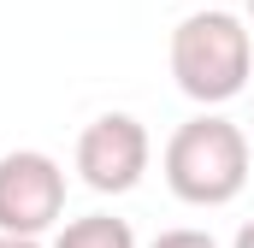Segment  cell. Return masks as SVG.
<instances>
[{"label": "cell", "mask_w": 254, "mask_h": 248, "mask_svg": "<svg viewBox=\"0 0 254 248\" xmlns=\"http://www.w3.org/2000/svg\"><path fill=\"white\" fill-rule=\"evenodd\" d=\"M0 248H42V243H36V237H6V231H0Z\"/></svg>", "instance_id": "52a82bcc"}, {"label": "cell", "mask_w": 254, "mask_h": 248, "mask_svg": "<svg viewBox=\"0 0 254 248\" xmlns=\"http://www.w3.org/2000/svg\"><path fill=\"white\" fill-rule=\"evenodd\" d=\"M148 160H154V142H148L142 119H130V113H101L77 136V172L95 195H130L142 184Z\"/></svg>", "instance_id": "277c9868"}, {"label": "cell", "mask_w": 254, "mask_h": 248, "mask_svg": "<svg viewBox=\"0 0 254 248\" xmlns=\"http://www.w3.org/2000/svg\"><path fill=\"white\" fill-rule=\"evenodd\" d=\"M249 24H254V0H249Z\"/></svg>", "instance_id": "9c48e42d"}, {"label": "cell", "mask_w": 254, "mask_h": 248, "mask_svg": "<svg viewBox=\"0 0 254 248\" xmlns=\"http://www.w3.org/2000/svg\"><path fill=\"white\" fill-rule=\"evenodd\" d=\"M148 248H219V243H213L207 231H190V225H184V231H160Z\"/></svg>", "instance_id": "8992f818"}, {"label": "cell", "mask_w": 254, "mask_h": 248, "mask_svg": "<svg viewBox=\"0 0 254 248\" xmlns=\"http://www.w3.org/2000/svg\"><path fill=\"white\" fill-rule=\"evenodd\" d=\"M166 189L184 207H231L249 184V130L219 113H195L166 142Z\"/></svg>", "instance_id": "6da1fadb"}, {"label": "cell", "mask_w": 254, "mask_h": 248, "mask_svg": "<svg viewBox=\"0 0 254 248\" xmlns=\"http://www.w3.org/2000/svg\"><path fill=\"white\" fill-rule=\"evenodd\" d=\"M231 248H254V219L243 225V231H237V243H231Z\"/></svg>", "instance_id": "ba28073f"}, {"label": "cell", "mask_w": 254, "mask_h": 248, "mask_svg": "<svg viewBox=\"0 0 254 248\" xmlns=\"http://www.w3.org/2000/svg\"><path fill=\"white\" fill-rule=\"evenodd\" d=\"M172 77L201 107H225L254 77V36L237 12H190L172 30Z\"/></svg>", "instance_id": "7a4b0ae2"}, {"label": "cell", "mask_w": 254, "mask_h": 248, "mask_svg": "<svg viewBox=\"0 0 254 248\" xmlns=\"http://www.w3.org/2000/svg\"><path fill=\"white\" fill-rule=\"evenodd\" d=\"M60 219H65V166L42 148H12L0 160V231L42 243Z\"/></svg>", "instance_id": "3957f363"}, {"label": "cell", "mask_w": 254, "mask_h": 248, "mask_svg": "<svg viewBox=\"0 0 254 248\" xmlns=\"http://www.w3.org/2000/svg\"><path fill=\"white\" fill-rule=\"evenodd\" d=\"M54 248H136V231L113 213H89V219H71L54 237Z\"/></svg>", "instance_id": "5b68a950"}]
</instances>
